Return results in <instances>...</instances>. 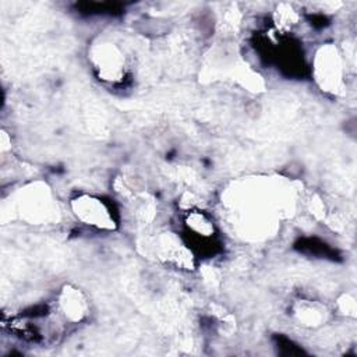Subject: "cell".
<instances>
[{
    "mask_svg": "<svg viewBox=\"0 0 357 357\" xmlns=\"http://www.w3.org/2000/svg\"><path fill=\"white\" fill-rule=\"evenodd\" d=\"M92 63L98 77L109 84H117L126 75V57L120 47L110 42H103L92 49Z\"/></svg>",
    "mask_w": 357,
    "mask_h": 357,
    "instance_id": "1",
    "label": "cell"
},
{
    "mask_svg": "<svg viewBox=\"0 0 357 357\" xmlns=\"http://www.w3.org/2000/svg\"><path fill=\"white\" fill-rule=\"evenodd\" d=\"M75 216L85 225L98 229H114L116 222L112 213V208L99 197L78 195L71 201Z\"/></svg>",
    "mask_w": 357,
    "mask_h": 357,
    "instance_id": "2",
    "label": "cell"
},
{
    "mask_svg": "<svg viewBox=\"0 0 357 357\" xmlns=\"http://www.w3.org/2000/svg\"><path fill=\"white\" fill-rule=\"evenodd\" d=\"M317 79L326 91H336L342 82V64L333 47H325L318 53L315 64Z\"/></svg>",
    "mask_w": 357,
    "mask_h": 357,
    "instance_id": "3",
    "label": "cell"
},
{
    "mask_svg": "<svg viewBox=\"0 0 357 357\" xmlns=\"http://www.w3.org/2000/svg\"><path fill=\"white\" fill-rule=\"evenodd\" d=\"M59 304L64 315L73 322L84 319L88 314L86 298L78 289L66 287L60 294Z\"/></svg>",
    "mask_w": 357,
    "mask_h": 357,
    "instance_id": "4",
    "label": "cell"
},
{
    "mask_svg": "<svg viewBox=\"0 0 357 357\" xmlns=\"http://www.w3.org/2000/svg\"><path fill=\"white\" fill-rule=\"evenodd\" d=\"M185 222H187L188 229L192 233H195L204 238H208V237L213 236V233H215V226H213L212 220L209 219L208 215H205L201 211L188 212Z\"/></svg>",
    "mask_w": 357,
    "mask_h": 357,
    "instance_id": "5",
    "label": "cell"
}]
</instances>
